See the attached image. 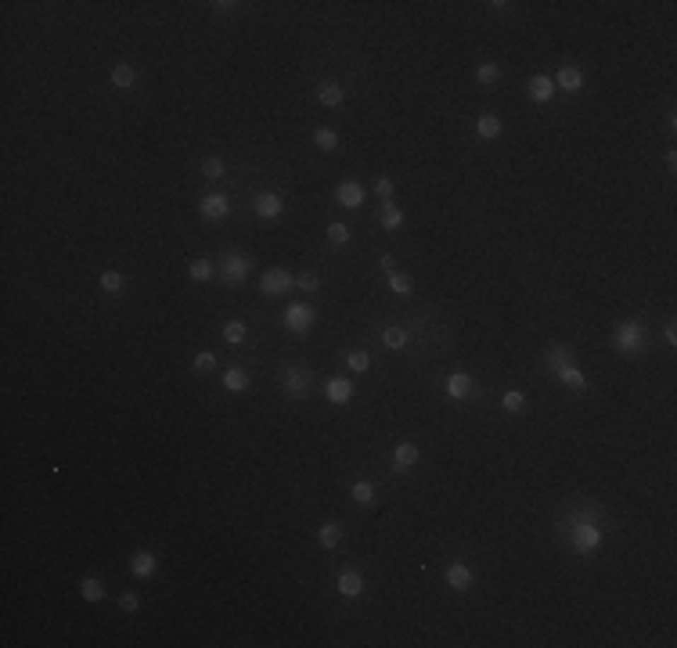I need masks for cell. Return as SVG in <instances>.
Here are the masks:
<instances>
[{"mask_svg": "<svg viewBox=\"0 0 677 648\" xmlns=\"http://www.w3.org/2000/svg\"><path fill=\"white\" fill-rule=\"evenodd\" d=\"M559 526H562V537H566L569 551L580 555V558H591L606 544V526H602V508L598 504H577L569 511V519L559 522Z\"/></svg>", "mask_w": 677, "mask_h": 648, "instance_id": "1", "label": "cell"}, {"mask_svg": "<svg viewBox=\"0 0 677 648\" xmlns=\"http://www.w3.org/2000/svg\"><path fill=\"white\" fill-rule=\"evenodd\" d=\"M253 256L249 253H242V249H227V253H220V260H216V274H220V281L224 285H231V289H242L245 281L253 277Z\"/></svg>", "mask_w": 677, "mask_h": 648, "instance_id": "2", "label": "cell"}, {"mask_svg": "<svg viewBox=\"0 0 677 648\" xmlns=\"http://www.w3.org/2000/svg\"><path fill=\"white\" fill-rule=\"evenodd\" d=\"M613 349L623 353V357H642L645 346H649V328L642 320H620L613 328Z\"/></svg>", "mask_w": 677, "mask_h": 648, "instance_id": "3", "label": "cell"}, {"mask_svg": "<svg viewBox=\"0 0 677 648\" xmlns=\"http://www.w3.org/2000/svg\"><path fill=\"white\" fill-rule=\"evenodd\" d=\"M282 324L292 332V335H306L313 324H317V310L310 306V303H303V299H296V303H289L285 306V317H282Z\"/></svg>", "mask_w": 677, "mask_h": 648, "instance_id": "4", "label": "cell"}, {"mask_svg": "<svg viewBox=\"0 0 677 648\" xmlns=\"http://www.w3.org/2000/svg\"><path fill=\"white\" fill-rule=\"evenodd\" d=\"M292 289H296V277H292L285 267H270V270H263V274H260V292H263L267 299L289 296Z\"/></svg>", "mask_w": 677, "mask_h": 648, "instance_id": "5", "label": "cell"}, {"mask_svg": "<svg viewBox=\"0 0 677 648\" xmlns=\"http://www.w3.org/2000/svg\"><path fill=\"white\" fill-rule=\"evenodd\" d=\"M310 368H303V364H289V368L282 371V389L292 396V400H306L310 396Z\"/></svg>", "mask_w": 677, "mask_h": 648, "instance_id": "6", "label": "cell"}, {"mask_svg": "<svg viewBox=\"0 0 677 648\" xmlns=\"http://www.w3.org/2000/svg\"><path fill=\"white\" fill-rule=\"evenodd\" d=\"M253 213H256L260 220H282V213H285V198H282V195H274V191H260V195L253 198Z\"/></svg>", "mask_w": 677, "mask_h": 648, "instance_id": "7", "label": "cell"}, {"mask_svg": "<svg viewBox=\"0 0 677 648\" xmlns=\"http://www.w3.org/2000/svg\"><path fill=\"white\" fill-rule=\"evenodd\" d=\"M335 202H339L342 209H361L364 202H368V191H364L361 180H339V187H335Z\"/></svg>", "mask_w": 677, "mask_h": 648, "instance_id": "8", "label": "cell"}, {"mask_svg": "<svg viewBox=\"0 0 677 648\" xmlns=\"http://www.w3.org/2000/svg\"><path fill=\"white\" fill-rule=\"evenodd\" d=\"M198 216L209 220V224H220L231 216V198L227 195H206L202 202H198Z\"/></svg>", "mask_w": 677, "mask_h": 648, "instance_id": "9", "label": "cell"}, {"mask_svg": "<svg viewBox=\"0 0 677 648\" xmlns=\"http://www.w3.org/2000/svg\"><path fill=\"white\" fill-rule=\"evenodd\" d=\"M364 587H368V580H364V573L361 569H342L339 577H335V591H339V598H361L364 594Z\"/></svg>", "mask_w": 677, "mask_h": 648, "instance_id": "10", "label": "cell"}, {"mask_svg": "<svg viewBox=\"0 0 677 648\" xmlns=\"http://www.w3.org/2000/svg\"><path fill=\"white\" fill-rule=\"evenodd\" d=\"M526 94H530V101L533 105H551L555 101V79L551 76H544V72H537V76H530V83H526Z\"/></svg>", "mask_w": 677, "mask_h": 648, "instance_id": "11", "label": "cell"}, {"mask_svg": "<svg viewBox=\"0 0 677 648\" xmlns=\"http://www.w3.org/2000/svg\"><path fill=\"white\" fill-rule=\"evenodd\" d=\"M393 468L396 472H411L418 461H422V451H418V443H411V439H404V443H396L393 447Z\"/></svg>", "mask_w": 677, "mask_h": 648, "instance_id": "12", "label": "cell"}, {"mask_svg": "<svg viewBox=\"0 0 677 648\" xmlns=\"http://www.w3.org/2000/svg\"><path fill=\"white\" fill-rule=\"evenodd\" d=\"M551 79H555V91H566V94H580V91H584V72H580V65H562Z\"/></svg>", "mask_w": 677, "mask_h": 648, "instance_id": "13", "label": "cell"}, {"mask_svg": "<svg viewBox=\"0 0 677 648\" xmlns=\"http://www.w3.org/2000/svg\"><path fill=\"white\" fill-rule=\"evenodd\" d=\"M325 396H328V403H335V407H346V403L353 400V382L342 378V375H332V378H325Z\"/></svg>", "mask_w": 677, "mask_h": 648, "instance_id": "14", "label": "cell"}, {"mask_svg": "<svg viewBox=\"0 0 677 648\" xmlns=\"http://www.w3.org/2000/svg\"><path fill=\"white\" fill-rule=\"evenodd\" d=\"M444 389H447V396H451V400H458V403L475 396V382H472V375H465V371H454V375H447Z\"/></svg>", "mask_w": 677, "mask_h": 648, "instance_id": "15", "label": "cell"}, {"mask_svg": "<svg viewBox=\"0 0 677 648\" xmlns=\"http://www.w3.org/2000/svg\"><path fill=\"white\" fill-rule=\"evenodd\" d=\"M540 360H544V368L555 375V371H562L566 364H573V346H566V342H551L548 353H540Z\"/></svg>", "mask_w": 677, "mask_h": 648, "instance_id": "16", "label": "cell"}, {"mask_svg": "<svg viewBox=\"0 0 677 648\" xmlns=\"http://www.w3.org/2000/svg\"><path fill=\"white\" fill-rule=\"evenodd\" d=\"M444 580H447V587H451V591H468V587L475 584V573L468 569L465 562H451L447 569H444Z\"/></svg>", "mask_w": 677, "mask_h": 648, "instance_id": "17", "label": "cell"}, {"mask_svg": "<svg viewBox=\"0 0 677 648\" xmlns=\"http://www.w3.org/2000/svg\"><path fill=\"white\" fill-rule=\"evenodd\" d=\"M130 573H134V580H151L158 573V558L151 551H134L130 555Z\"/></svg>", "mask_w": 677, "mask_h": 648, "instance_id": "18", "label": "cell"}, {"mask_svg": "<svg viewBox=\"0 0 677 648\" xmlns=\"http://www.w3.org/2000/svg\"><path fill=\"white\" fill-rule=\"evenodd\" d=\"M378 224H382V231H389V234H396L404 227V209L396 206V202L389 198V202H382V209H378Z\"/></svg>", "mask_w": 677, "mask_h": 648, "instance_id": "19", "label": "cell"}, {"mask_svg": "<svg viewBox=\"0 0 677 648\" xmlns=\"http://www.w3.org/2000/svg\"><path fill=\"white\" fill-rule=\"evenodd\" d=\"M112 87L115 91H134L137 87V69L130 65V62H119V65H112Z\"/></svg>", "mask_w": 677, "mask_h": 648, "instance_id": "20", "label": "cell"}, {"mask_svg": "<svg viewBox=\"0 0 677 648\" xmlns=\"http://www.w3.org/2000/svg\"><path fill=\"white\" fill-rule=\"evenodd\" d=\"M501 119L494 115V112H483L480 119H475V137H480V141H497L501 137Z\"/></svg>", "mask_w": 677, "mask_h": 648, "instance_id": "21", "label": "cell"}, {"mask_svg": "<svg viewBox=\"0 0 677 648\" xmlns=\"http://www.w3.org/2000/svg\"><path fill=\"white\" fill-rule=\"evenodd\" d=\"M407 342H411V335H407L404 324H389V328L382 332V346H386V349H393V353L407 349Z\"/></svg>", "mask_w": 677, "mask_h": 648, "instance_id": "22", "label": "cell"}, {"mask_svg": "<svg viewBox=\"0 0 677 648\" xmlns=\"http://www.w3.org/2000/svg\"><path fill=\"white\" fill-rule=\"evenodd\" d=\"M317 544H321L325 551H335L342 544V526L339 522H321L317 526Z\"/></svg>", "mask_w": 677, "mask_h": 648, "instance_id": "23", "label": "cell"}, {"mask_svg": "<svg viewBox=\"0 0 677 648\" xmlns=\"http://www.w3.org/2000/svg\"><path fill=\"white\" fill-rule=\"evenodd\" d=\"M317 101H321L325 108H339L342 101H346V91L339 87V83H332V79H328V83H317Z\"/></svg>", "mask_w": 677, "mask_h": 648, "instance_id": "24", "label": "cell"}, {"mask_svg": "<svg viewBox=\"0 0 677 648\" xmlns=\"http://www.w3.org/2000/svg\"><path fill=\"white\" fill-rule=\"evenodd\" d=\"M555 378H559L566 389H573V393H584V389H587V375L577 368V364H566L562 371H555Z\"/></svg>", "mask_w": 677, "mask_h": 648, "instance_id": "25", "label": "cell"}, {"mask_svg": "<svg viewBox=\"0 0 677 648\" xmlns=\"http://www.w3.org/2000/svg\"><path fill=\"white\" fill-rule=\"evenodd\" d=\"M339 144H342V137H339V130H332V127H317L313 130V148L317 151H339Z\"/></svg>", "mask_w": 677, "mask_h": 648, "instance_id": "26", "label": "cell"}, {"mask_svg": "<svg viewBox=\"0 0 677 648\" xmlns=\"http://www.w3.org/2000/svg\"><path fill=\"white\" fill-rule=\"evenodd\" d=\"M98 285H101V292H105V296H123V289H127V277L119 274L115 267H108V270L98 277Z\"/></svg>", "mask_w": 677, "mask_h": 648, "instance_id": "27", "label": "cell"}, {"mask_svg": "<svg viewBox=\"0 0 677 648\" xmlns=\"http://www.w3.org/2000/svg\"><path fill=\"white\" fill-rule=\"evenodd\" d=\"M105 584L98 580V577H83V580H79V598H83V601H91V605H98V601H105Z\"/></svg>", "mask_w": 677, "mask_h": 648, "instance_id": "28", "label": "cell"}, {"mask_svg": "<svg viewBox=\"0 0 677 648\" xmlns=\"http://www.w3.org/2000/svg\"><path fill=\"white\" fill-rule=\"evenodd\" d=\"M224 389H227V393H245V389H249L245 368H224Z\"/></svg>", "mask_w": 677, "mask_h": 648, "instance_id": "29", "label": "cell"}, {"mask_svg": "<svg viewBox=\"0 0 677 648\" xmlns=\"http://www.w3.org/2000/svg\"><path fill=\"white\" fill-rule=\"evenodd\" d=\"M386 285H389V292H393V296H411V292H415V281H411L407 274H400V270L386 274Z\"/></svg>", "mask_w": 677, "mask_h": 648, "instance_id": "30", "label": "cell"}, {"mask_svg": "<svg viewBox=\"0 0 677 648\" xmlns=\"http://www.w3.org/2000/svg\"><path fill=\"white\" fill-rule=\"evenodd\" d=\"M346 368H349L353 375H368V371H371V353L349 349V353H346Z\"/></svg>", "mask_w": 677, "mask_h": 648, "instance_id": "31", "label": "cell"}, {"mask_svg": "<svg viewBox=\"0 0 677 648\" xmlns=\"http://www.w3.org/2000/svg\"><path fill=\"white\" fill-rule=\"evenodd\" d=\"M501 407H504L508 415H523V411H526V393H523V389H508V393L501 396Z\"/></svg>", "mask_w": 677, "mask_h": 648, "instance_id": "32", "label": "cell"}, {"mask_svg": "<svg viewBox=\"0 0 677 648\" xmlns=\"http://www.w3.org/2000/svg\"><path fill=\"white\" fill-rule=\"evenodd\" d=\"M349 497H353V504H375V486L368 482V479H357L353 482V490H349Z\"/></svg>", "mask_w": 677, "mask_h": 648, "instance_id": "33", "label": "cell"}, {"mask_svg": "<svg viewBox=\"0 0 677 648\" xmlns=\"http://www.w3.org/2000/svg\"><path fill=\"white\" fill-rule=\"evenodd\" d=\"M245 335H249V328H245L242 320H227V324H224V342H227V346H242Z\"/></svg>", "mask_w": 677, "mask_h": 648, "instance_id": "34", "label": "cell"}, {"mask_svg": "<svg viewBox=\"0 0 677 648\" xmlns=\"http://www.w3.org/2000/svg\"><path fill=\"white\" fill-rule=\"evenodd\" d=\"M497 79H501V65H494V62H480V65H475V83L490 87V83H497Z\"/></svg>", "mask_w": 677, "mask_h": 648, "instance_id": "35", "label": "cell"}, {"mask_svg": "<svg viewBox=\"0 0 677 648\" xmlns=\"http://www.w3.org/2000/svg\"><path fill=\"white\" fill-rule=\"evenodd\" d=\"M216 274V263H209V260H191L187 263V277L191 281H209Z\"/></svg>", "mask_w": 677, "mask_h": 648, "instance_id": "36", "label": "cell"}, {"mask_svg": "<svg viewBox=\"0 0 677 648\" xmlns=\"http://www.w3.org/2000/svg\"><path fill=\"white\" fill-rule=\"evenodd\" d=\"M213 368H216V353H213V349L195 353V360H191V371H195V375H209Z\"/></svg>", "mask_w": 677, "mask_h": 648, "instance_id": "37", "label": "cell"}, {"mask_svg": "<svg viewBox=\"0 0 677 648\" xmlns=\"http://www.w3.org/2000/svg\"><path fill=\"white\" fill-rule=\"evenodd\" d=\"M227 173V166H224V158H216V155H209V158H202V177L206 180H220Z\"/></svg>", "mask_w": 677, "mask_h": 648, "instance_id": "38", "label": "cell"}, {"mask_svg": "<svg viewBox=\"0 0 677 648\" xmlns=\"http://www.w3.org/2000/svg\"><path fill=\"white\" fill-rule=\"evenodd\" d=\"M328 241H332V245H346V241H349V227L339 224V220H332V224H328Z\"/></svg>", "mask_w": 677, "mask_h": 648, "instance_id": "39", "label": "cell"}, {"mask_svg": "<svg viewBox=\"0 0 677 648\" xmlns=\"http://www.w3.org/2000/svg\"><path fill=\"white\" fill-rule=\"evenodd\" d=\"M296 289L306 292V296H313L317 289H321V277H317V274H303V277H296Z\"/></svg>", "mask_w": 677, "mask_h": 648, "instance_id": "40", "label": "cell"}, {"mask_svg": "<svg viewBox=\"0 0 677 648\" xmlns=\"http://www.w3.org/2000/svg\"><path fill=\"white\" fill-rule=\"evenodd\" d=\"M393 191H396L393 177H375V195H378L382 202H389V198H393Z\"/></svg>", "mask_w": 677, "mask_h": 648, "instance_id": "41", "label": "cell"}, {"mask_svg": "<svg viewBox=\"0 0 677 648\" xmlns=\"http://www.w3.org/2000/svg\"><path fill=\"white\" fill-rule=\"evenodd\" d=\"M119 609H123V613H137V609H141V594H137V591H127L123 598H119Z\"/></svg>", "mask_w": 677, "mask_h": 648, "instance_id": "42", "label": "cell"}, {"mask_svg": "<svg viewBox=\"0 0 677 648\" xmlns=\"http://www.w3.org/2000/svg\"><path fill=\"white\" fill-rule=\"evenodd\" d=\"M209 8H213L216 15H231V11H234L238 4H234V0H213V4H209Z\"/></svg>", "mask_w": 677, "mask_h": 648, "instance_id": "43", "label": "cell"}, {"mask_svg": "<svg viewBox=\"0 0 677 648\" xmlns=\"http://www.w3.org/2000/svg\"><path fill=\"white\" fill-rule=\"evenodd\" d=\"M663 339H666V346H670V349L677 346V328H673V320H666V324H663Z\"/></svg>", "mask_w": 677, "mask_h": 648, "instance_id": "44", "label": "cell"}, {"mask_svg": "<svg viewBox=\"0 0 677 648\" xmlns=\"http://www.w3.org/2000/svg\"><path fill=\"white\" fill-rule=\"evenodd\" d=\"M378 267H382L386 274H393V270H396V260H393L389 253H382V256H378Z\"/></svg>", "mask_w": 677, "mask_h": 648, "instance_id": "45", "label": "cell"}, {"mask_svg": "<svg viewBox=\"0 0 677 648\" xmlns=\"http://www.w3.org/2000/svg\"><path fill=\"white\" fill-rule=\"evenodd\" d=\"M490 11H511V4H504V0H494V4H487Z\"/></svg>", "mask_w": 677, "mask_h": 648, "instance_id": "46", "label": "cell"}]
</instances>
